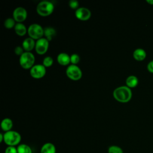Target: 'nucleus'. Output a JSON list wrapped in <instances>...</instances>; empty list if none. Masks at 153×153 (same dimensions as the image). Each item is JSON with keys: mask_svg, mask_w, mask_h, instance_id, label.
<instances>
[{"mask_svg": "<svg viewBox=\"0 0 153 153\" xmlns=\"http://www.w3.org/2000/svg\"><path fill=\"white\" fill-rule=\"evenodd\" d=\"M112 94L114 98L121 103H127L132 97L131 90L127 85H121L117 87L113 91Z\"/></svg>", "mask_w": 153, "mask_h": 153, "instance_id": "nucleus-1", "label": "nucleus"}, {"mask_svg": "<svg viewBox=\"0 0 153 153\" xmlns=\"http://www.w3.org/2000/svg\"><path fill=\"white\" fill-rule=\"evenodd\" d=\"M21 140L22 137L20 134L16 131L10 130L5 132L4 134V142L8 145V146L19 145Z\"/></svg>", "mask_w": 153, "mask_h": 153, "instance_id": "nucleus-2", "label": "nucleus"}, {"mask_svg": "<svg viewBox=\"0 0 153 153\" xmlns=\"http://www.w3.org/2000/svg\"><path fill=\"white\" fill-rule=\"evenodd\" d=\"M54 5L51 1H42L36 5V10L37 13L42 17L48 16L53 12Z\"/></svg>", "mask_w": 153, "mask_h": 153, "instance_id": "nucleus-3", "label": "nucleus"}, {"mask_svg": "<svg viewBox=\"0 0 153 153\" xmlns=\"http://www.w3.org/2000/svg\"><path fill=\"white\" fill-rule=\"evenodd\" d=\"M35 57L34 54L29 51H25L19 58V63L22 68L25 69H30L34 66Z\"/></svg>", "mask_w": 153, "mask_h": 153, "instance_id": "nucleus-4", "label": "nucleus"}, {"mask_svg": "<svg viewBox=\"0 0 153 153\" xmlns=\"http://www.w3.org/2000/svg\"><path fill=\"white\" fill-rule=\"evenodd\" d=\"M27 33L30 38L34 40H38L43 38L44 35V29L38 23H32L27 28Z\"/></svg>", "mask_w": 153, "mask_h": 153, "instance_id": "nucleus-5", "label": "nucleus"}, {"mask_svg": "<svg viewBox=\"0 0 153 153\" xmlns=\"http://www.w3.org/2000/svg\"><path fill=\"white\" fill-rule=\"evenodd\" d=\"M66 74L69 78L74 81L80 79L82 76V72L79 67L72 64L67 67Z\"/></svg>", "mask_w": 153, "mask_h": 153, "instance_id": "nucleus-6", "label": "nucleus"}, {"mask_svg": "<svg viewBox=\"0 0 153 153\" xmlns=\"http://www.w3.org/2000/svg\"><path fill=\"white\" fill-rule=\"evenodd\" d=\"M46 74V68L42 64H37L33 66L30 69L31 76L35 79H40L45 76Z\"/></svg>", "mask_w": 153, "mask_h": 153, "instance_id": "nucleus-7", "label": "nucleus"}, {"mask_svg": "<svg viewBox=\"0 0 153 153\" xmlns=\"http://www.w3.org/2000/svg\"><path fill=\"white\" fill-rule=\"evenodd\" d=\"M48 47L49 41L45 38H42L36 40L35 49L38 54H44L47 51Z\"/></svg>", "mask_w": 153, "mask_h": 153, "instance_id": "nucleus-8", "label": "nucleus"}, {"mask_svg": "<svg viewBox=\"0 0 153 153\" xmlns=\"http://www.w3.org/2000/svg\"><path fill=\"white\" fill-rule=\"evenodd\" d=\"M27 16L26 10L22 7L16 8L13 12V18L17 23H22L24 22Z\"/></svg>", "mask_w": 153, "mask_h": 153, "instance_id": "nucleus-9", "label": "nucleus"}, {"mask_svg": "<svg viewBox=\"0 0 153 153\" xmlns=\"http://www.w3.org/2000/svg\"><path fill=\"white\" fill-rule=\"evenodd\" d=\"M75 14L76 17L81 21L88 20L91 16L90 10L86 7H79L75 10Z\"/></svg>", "mask_w": 153, "mask_h": 153, "instance_id": "nucleus-10", "label": "nucleus"}, {"mask_svg": "<svg viewBox=\"0 0 153 153\" xmlns=\"http://www.w3.org/2000/svg\"><path fill=\"white\" fill-rule=\"evenodd\" d=\"M36 42L35 40L30 37L25 38L22 42V47L25 51L30 52L35 47Z\"/></svg>", "mask_w": 153, "mask_h": 153, "instance_id": "nucleus-11", "label": "nucleus"}, {"mask_svg": "<svg viewBox=\"0 0 153 153\" xmlns=\"http://www.w3.org/2000/svg\"><path fill=\"white\" fill-rule=\"evenodd\" d=\"M57 60L60 65L66 66L71 63V57L66 53H60L57 56Z\"/></svg>", "mask_w": 153, "mask_h": 153, "instance_id": "nucleus-12", "label": "nucleus"}, {"mask_svg": "<svg viewBox=\"0 0 153 153\" xmlns=\"http://www.w3.org/2000/svg\"><path fill=\"white\" fill-rule=\"evenodd\" d=\"M133 57L137 61H142L146 57V52L142 48H137L134 50L133 53Z\"/></svg>", "mask_w": 153, "mask_h": 153, "instance_id": "nucleus-13", "label": "nucleus"}, {"mask_svg": "<svg viewBox=\"0 0 153 153\" xmlns=\"http://www.w3.org/2000/svg\"><path fill=\"white\" fill-rule=\"evenodd\" d=\"M40 153H56V146L51 142L45 143L41 146Z\"/></svg>", "mask_w": 153, "mask_h": 153, "instance_id": "nucleus-14", "label": "nucleus"}, {"mask_svg": "<svg viewBox=\"0 0 153 153\" xmlns=\"http://www.w3.org/2000/svg\"><path fill=\"white\" fill-rule=\"evenodd\" d=\"M13 126V121L9 118H5L1 121V127L2 130L5 132L11 130Z\"/></svg>", "mask_w": 153, "mask_h": 153, "instance_id": "nucleus-15", "label": "nucleus"}, {"mask_svg": "<svg viewBox=\"0 0 153 153\" xmlns=\"http://www.w3.org/2000/svg\"><path fill=\"white\" fill-rule=\"evenodd\" d=\"M14 28L16 33L20 36H24L27 32V29L22 23H17Z\"/></svg>", "mask_w": 153, "mask_h": 153, "instance_id": "nucleus-16", "label": "nucleus"}, {"mask_svg": "<svg viewBox=\"0 0 153 153\" xmlns=\"http://www.w3.org/2000/svg\"><path fill=\"white\" fill-rule=\"evenodd\" d=\"M138 83H139V79L137 77L133 75H129L128 76H127V78L126 79V85L130 88L136 87L138 85Z\"/></svg>", "mask_w": 153, "mask_h": 153, "instance_id": "nucleus-17", "label": "nucleus"}, {"mask_svg": "<svg viewBox=\"0 0 153 153\" xmlns=\"http://www.w3.org/2000/svg\"><path fill=\"white\" fill-rule=\"evenodd\" d=\"M56 31L54 28L52 27H47L44 28V36L49 41H51L56 35Z\"/></svg>", "mask_w": 153, "mask_h": 153, "instance_id": "nucleus-18", "label": "nucleus"}, {"mask_svg": "<svg viewBox=\"0 0 153 153\" xmlns=\"http://www.w3.org/2000/svg\"><path fill=\"white\" fill-rule=\"evenodd\" d=\"M17 149L18 153H32V150L30 146L25 143L19 144L17 147Z\"/></svg>", "mask_w": 153, "mask_h": 153, "instance_id": "nucleus-19", "label": "nucleus"}, {"mask_svg": "<svg viewBox=\"0 0 153 153\" xmlns=\"http://www.w3.org/2000/svg\"><path fill=\"white\" fill-rule=\"evenodd\" d=\"M16 24V21L13 18L9 17L5 19V20L4 21V26L8 29L14 27Z\"/></svg>", "mask_w": 153, "mask_h": 153, "instance_id": "nucleus-20", "label": "nucleus"}, {"mask_svg": "<svg viewBox=\"0 0 153 153\" xmlns=\"http://www.w3.org/2000/svg\"><path fill=\"white\" fill-rule=\"evenodd\" d=\"M108 153H124L123 149L117 145H111L108 149Z\"/></svg>", "mask_w": 153, "mask_h": 153, "instance_id": "nucleus-21", "label": "nucleus"}, {"mask_svg": "<svg viewBox=\"0 0 153 153\" xmlns=\"http://www.w3.org/2000/svg\"><path fill=\"white\" fill-rule=\"evenodd\" d=\"M53 64V59L51 56H46L42 60V65L45 67H50Z\"/></svg>", "mask_w": 153, "mask_h": 153, "instance_id": "nucleus-22", "label": "nucleus"}, {"mask_svg": "<svg viewBox=\"0 0 153 153\" xmlns=\"http://www.w3.org/2000/svg\"><path fill=\"white\" fill-rule=\"evenodd\" d=\"M71 57V63L72 65H77L79 61H80V57L78 54L74 53L72 54L71 56H70Z\"/></svg>", "mask_w": 153, "mask_h": 153, "instance_id": "nucleus-23", "label": "nucleus"}, {"mask_svg": "<svg viewBox=\"0 0 153 153\" xmlns=\"http://www.w3.org/2000/svg\"><path fill=\"white\" fill-rule=\"evenodd\" d=\"M69 6L72 9L77 10L79 8V2L76 0H70L69 1Z\"/></svg>", "mask_w": 153, "mask_h": 153, "instance_id": "nucleus-24", "label": "nucleus"}, {"mask_svg": "<svg viewBox=\"0 0 153 153\" xmlns=\"http://www.w3.org/2000/svg\"><path fill=\"white\" fill-rule=\"evenodd\" d=\"M24 52V49L22 46H17L14 48V53L17 56H22Z\"/></svg>", "mask_w": 153, "mask_h": 153, "instance_id": "nucleus-25", "label": "nucleus"}, {"mask_svg": "<svg viewBox=\"0 0 153 153\" xmlns=\"http://www.w3.org/2000/svg\"><path fill=\"white\" fill-rule=\"evenodd\" d=\"M5 153H18L17 148L15 146H7L5 150Z\"/></svg>", "mask_w": 153, "mask_h": 153, "instance_id": "nucleus-26", "label": "nucleus"}, {"mask_svg": "<svg viewBox=\"0 0 153 153\" xmlns=\"http://www.w3.org/2000/svg\"><path fill=\"white\" fill-rule=\"evenodd\" d=\"M147 69L150 73L153 74V60L148 62L147 65Z\"/></svg>", "mask_w": 153, "mask_h": 153, "instance_id": "nucleus-27", "label": "nucleus"}, {"mask_svg": "<svg viewBox=\"0 0 153 153\" xmlns=\"http://www.w3.org/2000/svg\"><path fill=\"white\" fill-rule=\"evenodd\" d=\"M4 142V134H2V133H0V142Z\"/></svg>", "mask_w": 153, "mask_h": 153, "instance_id": "nucleus-28", "label": "nucleus"}, {"mask_svg": "<svg viewBox=\"0 0 153 153\" xmlns=\"http://www.w3.org/2000/svg\"><path fill=\"white\" fill-rule=\"evenodd\" d=\"M146 2L150 5H153V0H146Z\"/></svg>", "mask_w": 153, "mask_h": 153, "instance_id": "nucleus-29", "label": "nucleus"}]
</instances>
